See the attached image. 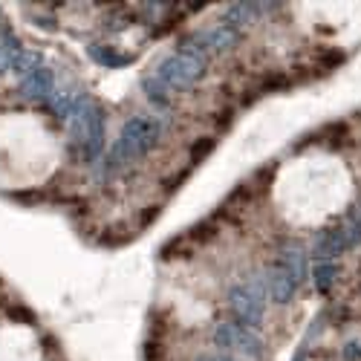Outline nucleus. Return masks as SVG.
I'll list each match as a JSON object with an SVG mask.
<instances>
[{"mask_svg": "<svg viewBox=\"0 0 361 361\" xmlns=\"http://www.w3.org/2000/svg\"><path fill=\"white\" fill-rule=\"evenodd\" d=\"M162 136V118L157 116H133L125 122L118 139L110 145V150L99 162V183H110L113 176L128 171L139 159H145L154 145Z\"/></svg>", "mask_w": 361, "mask_h": 361, "instance_id": "nucleus-1", "label": "nucleus"}, {"mask_svg": "<svg viewBox=\"0 0 361 361\" xmlns=\"http://www.w3.org/2000/svg\"><path fill=\"white\" fill-rule=\"evenodd\" d=\"M70 150L81 162H96L104 157V110L84 93H78L70 118Z\"/></svg>", "mask_w": 361, "mask_h": 361, "instance_id": "nucleus-2", "label": "nucleus"}, {"mask_svg": "<svg viewBox=\"0 0 361 361\" xmlns=\"http://www.w3.org/2000/svg\"><path fill=\"white\" fill-rule=\"evenodd\" d=\"M243 41V32L234 26H208V29H200V32H191L179 41L176 52H185V55H197V58H205L208 55H220V52H231L234 47H240Z\"/></svg>", "mask_w": 361, "mask_h": 361, "instance_id": "nucleus-3", "label": "nucleus"}, {"mask_svg": "<svg viewBox=\"0 0 361 361\" xmlns=\"http://www.w3.org/2000/svg\"><path fill=\"white\" fill-rule=\"evenodd\" d=\"M208 61L197 55H185V52H173L157 67V75L162 78V84L171 93H185V90L197 87L205 78Z\"/></svg>", "mask_w": 361, "mask_h": 361, "instance_id": "nucleus-4", "label": "nucleus"}, {"mask_svg": "<svg viewBox=\"0 0 361 361\" xmlns=\"http://www.w3.org/2000/svg\"><path fill=\"white\" fill-rule=\"evenodd\" d=\"M228 304L234 310L237 324H243L249 329L263 324V312H266V298H263V283L260 278H246L237 281L228 289Z\"/></svg>", "mask_w": 361, "mask_h": 361, "instance_id": "nucleus-5", "label": "nucleus"}, {"mask_svg": "<svg viewBox=\"0 0 361 361\" xmlns=\"http://www.w3.org/2000/svg\"><path fill=\"white\" fill-rule=\"evenodd\" d=\"M214 344L226 353H240V355H249L255 361L263 358V341L255 336V329L237 324V321H220L212 333Z\"/></svg>", "mask_w": 361, "mask_h": 361, "instance_id": "nucleus-6", "label": "nucleus"}, {"mask_svg": "<svg viewBox=\"0 0 361 361\" xmlns=\"http://www.w3.org/2000/svg\"><path fill=\"white\" fill-rule=\"evenodd\" d=\"M283 4H252V0H237V4H228L223 9V23L234 26V29H246L249 23H255L260 15L278 12Z\"/></svg>", "mask_w": 361, "mask_h": 361, "instance_id": "nucleus-7", "label": "nucleus"}, {"mask_svg": "<svg viewBox=\"0 0 361 361\" xmlns=\"http://www.w3.org/2000/svg\"><path fill=\"white\" fill-rule=\"evenodd\" d=\"M344 252H350V249H347V237H344L341 223L326 226L315 234V260L318 263H333Z\"/></svg>", "mask_w": 361, "mask_h": 361, "instance_id": "nucleus-8", "label": "nucleus"}, {"mask_svg": "<svg viewBox=\"0 0 361 361\" xmlns=\"http://www.w3.org/2000/svg\"><path fill=\"white\" fill-rule=\"evenodd\" d=\"M266 286H269V295H272L275 304H289V300L295 298V292H298V281L286 272L278 260H272V266H269Z\"/></svg>", "mask_w": 361, "mask_h": 361, "instance_id": "nucleus-9", "label": "nucleus"}, {"mask_svg": "<svg viewBox=\"0 0 361 361\" xmlns=\"http://www.w3.org/2000/svg\"><path fill=\"white\" fill-rule=\"evenodd\" d=\"M275 260L298 281V286L304 283V278H307V252H304V246H300L298 240H283Z\"/></svg>", "mask_w": 361, "mask_h": 361, "instance_id": "nucleus-10", "label": "nucleus"}, {"mask_svg": "<svg viewBox=\"0 0 361 361\" xmlns=\"http://www.w3.org/2000/svg\"><path fill=\"white\" fill-rule=\"evenodd\" d=\"M18 90H20V96L29 99V102H47L55 93V73L47 70V67H41L38 73L26 75Z\"/></svg>", "mask_w": 361, "mask_h": 361, "instance_id": "nucleus-11", "label": "nucleus"}, {"mask_svg": "<svg viewBox=\"0 0 361 361\" xmlns=\"http://www.w3.org/2000/svg\"><path fill=\"white\" fill-rule=\"evenodd\" d=\"M87 55L93 58L96 64H102V67H110V70L128 67V64L133 61V55H128V52H118V49H113V47H104V44H90V47H87Z\"/></svg>", "mask_w": 361, "mask_h": 361, "instance_id": "nucleus-12", "label": "nucleus"}, {"mask_svg": "<svg viewBox=\"0 0 361 361\" xmlns=\"http://www.w3.org/2000/svg\"><path fill=\"white\" fill-rule=\"evenodd\" d=\"M75 102H78V93H73V90H55V93L47 99V107H49V113L58 118V122H70L73 110H75Z\"/></svg>", "mask_w": 361, "mask_h": 361, "instance_id": "nucleus-13", "label": "nucleus"}, {"mask_svg": "<svg viewBox=\"0 0 361 361\" xmlns=\"http://www.w3.org/2000/svg\"><path fill=\"white\" fill-rule=\"evenodd\" d=\"M142 90H145V96H147V102L150 104H157V107H171V90L162 84V78L157 75V73H147L145 78H142Z\"/></svg>", "mask_w": 361, "mask_h": 361, "instance_id": "nucleus-14", "label": "nucleus"}, {"mask_svg": "<svg viewBox=\"0 0 361 361\" xmlns=\"http://www.w3.org/2000/svg\"><path fill=\"white\" fill-rule=\"evenodd\" d=\"M347 136H350V125H347V122H329V125H324L321 130L310 133L307 139L321 142V145H329V147H336V145L347 142Z\"/></svg>", "mask_w": 361, "mask_h": 361, "instance_id": "nucleus-15", "label": "nucleus"}, {"mask_svg": "<svg viewBox=\"0 0 361 361\" xmlns=\"http://www.w3.org/2000/svg\"><path fill=\"white\" fill-rule=\"evenodd\" d=\"M344 237H347V249H355L361 243V200L350 208V214L341 220Z\"/></svg>", "mask_w": 361, "mask_h": 361, "instance_id": "nucleus-16", "label": "nucleus"}, {"mask_svg": "<svg viewBox=\"0 0 361 361\" xmlns=\"http://www.w3.org/2000/svg\"><path fill=\"white\" fill-rule=\"evenodd\" d=\"M44 67V52L41 49H26L23 47V52L18 55V61H15V67H12V73H18V75H32V73H38Z\"/></svg>", "mask_w": 361, "mask_h": 361, "instance_id": "nucleus-17", "label": "nucleus"}, {"mask_svg": "<svg viewBox=\"0 0 361 361\" xmlns=\"http://www.w3.org/2000/svg\"><path fill=\"white\" fill-rule=\"evenodd\" d=\"M20 52H23L20 38H18L15 32H9V35H6V41L0 44V75L9 73V70L15 67V61H18V55H20Z\"/></svg>", "mask_w": 361, "mask_h": 361, "instance_id": "nucleus-18", "label": "nucleus"}, {"mask_svg": "<svg viewBox=\"0 0 361 361\" xmlns=\"http://www.w3.org/2000/svg\"><path fill=\"white\" fill-rule=\"evenodd\" d=\"M217 231H220V217L214 214V217H205L197 226H191V231L185 234V240H194V243H208L212 237H217Z\"/></svg>", "mask_w": 361, "mask_h": 361, "instance_id": "nucleus-19", "label": "nucleus"}, {"mask_svg": "<svg viewBox=\"0 0 361 361\" xmlns=\"http://www.w3.org/2000/svg\"><path fill=\"white\" fill-rule=\"evenodd\" d=\"M312 281H315L318 292H329V289H333V283L338 281V263H315Z\"/></svg>", "mask_w": 361, "mask_h": 361, "instance_id": "nucleus-20", "label": "nucleus"}, {"mask_svg": "<svg viewBox=\"0 0 361 361\" xmlns=\"http://www.w3.org/2000/svg\"><path fill=\"white\" fill-rule=\"evenodd\" d=\"M214 139H200V142H194V147H191V165H197V162H202L208 154L214 150Z\"/></svg>", "mask_w": 361, "mask_h": 361, "instance_id": "nucleus-21", "label": "nucleus"}, {"mask_svg": "<svg viewBox=\"0 0 361 361\" xmlns=\"http://www.w3.org/2000/svg\"><path fill=\"white\" fill-rule=\"evenodd\" d=\"M318 64H321L324 70H333V67L344 64V52H341V49H324V52L318 55Z\"/></svg>", "mask_w": 361, "mask_h": 361, "instance_id": "nucleus-22", "label": "nucleus"}, {"mask_svg": "<svg viewBox=\"0 0 361 361\" xmlns=\"http://www.w3.org/2000/svg\"><path fill=\"white\" fill-rule=\"evenodd\" d=\"M341 355H344V361H361V338L347 341L344 350H341Z\"/></svg>", "mask_w": 361, "mask_h": 361, "instance_id": "nucleus-23", "label": "nucleus"}, {"mask_svg": "<svg viewBox=\"0 0 361 361\" xmlns=\"http://www.w3.org/2000/svg\"><path fill=\"white\" fill-rule=\"evenodd\" d=\"M194 361H237V358H231L228 353H202Z\"/></svg>", "mask_w": 361, "mask_h": 361, "instance_id": "nucleus-24", "label": "nucleus"}, {"mask_svg": "<svg viewBox=\"0 0 361 361\" xmlns=\"http://www.w3.org/2000/svg\"><path fill=\"white\" fill-rule=\"evenodd\" d=\"M6 35H9V26L4 23V18H0V44H4V41H6Z\"/></svg>", "mask_w": 361, "mask_h": 361, "instance_id": "nucleus-25", "label": "nucleus"}, {"mask_svg": "<svg viewBox=\"0 0 361 361\" xmlns=\"http://www.w3.org/2000/svg\"><path fill=\"white\" fill-rule=\"evenodd\" d=\"M295 361H307V353H304V350H298V355H295Z\"/></svg>", "mask_w": 361, "mask_h": 361, "instance_id": "nucleus-26", "label": "nucleus"}]
</instances>
